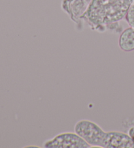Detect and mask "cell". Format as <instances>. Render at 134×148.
Here are the masks:
<instances>
[{
    "label": "cell",
    "instance_id": "6da1fadb",
    "mask_svg": "<svg viewBox=\"0 0 134 148\" xmlns=\"http://www.w3.org/2000/svg\"><path fill=\"white\" fill-rule=\"evenodd\" d=\"M134 0H91L83 18L94 29H104L125 18Z\"/></svg>",
    "mask_w": 134,
    "mask_h": 148
},
{
    "label": "cell",
    "instance_id": "8992f818",
    "mask_svg": "<svg viewBox=\"0 0 134 148\" xmlns=\"http://www.w3.org/2000/svg\"><path fill=\"white\" fill-rule=\"evenodd\" d=\"M118 46L124 52H129L134 50V28L130 27L125 29L118 39Z\"/></svg>",
    "mask_w": 134,
    "mask_h": 148
},
{
    "label": "cell",
    "instance_id": "5b68a950",
    "mask_svg": "<svg viewBox=\"0 0 134 148\" xmlns=\"http://www.w3.org/2000/svg\"><path fill=\"white\" fill-rule=\"evenodd\" d=\"M62 7L64 11H66L71 16L73 20H75V18H80L82 12L86 11L87 8L85 7L84 0H64Z\"/></svg>",
    "mask_w": 134,
    "mask_h": 148
},
{
    "label": "cell",
    "instance_id": "52a82bcc",
    "mask_svg": "<svg viewBox=\"0 0 134 148\" xmlns=\"http://www.w3.org/2000/svg\"><path fill=\"white\" fill-rule=\"evenodd\" d=\"M125 19L129 25L134 28V1L126 15Z\"/></svg>",
    "mask_w": 134,
    "mask_h": 148
},
{
    "label": "cell",
    "instance_id": "3957f363",
    "mask_svg": "<svg viewBox=\"0 0 134 148\" xmlns=\"http://www.w3.org/2000/svg\"><path fill=\"white\" fill-rule=\"evenodd\" d=\"M45 148H90L92 147L75 132H64L56 135L43 143Z\"/></svg>",
    "mask_w": 134,
    "mask_h": 148
},
{
    "label": "cell",
    "instance_id": "ba28073f",
    "mask_svg": "<svg viewBox=\"0 0 134 148\" xmlns=\"http://www.w3.org/2000/svg\"><path fill=\"white\" fill-rule=\"evenodd\" d=\"M128 134L134 142V127H131V128H130V129L128 130Z\"/></svg>",
    "mask_w": 134,
    "mask_h": 148
},
{
    "label": "cell",
    "instance_id": "7a4b0ae2",
    "mask_svg": "<svg viewBox=\"0 0 134 148\" xmlns=\"http://www.w3.org/2000/svg\"><path fill=\"white\" fill-rule=\"evenodd\" d=\"M74 131L92 147L106 148L109 132H105L95 122L81 119L75 125Z\"/></svg>",
    "mask_w": 134,
    "mask_h": 148
},
{
    "label": "cell",
    "instance_id": "277c9868",
    "mask_svg": "<svg viewBox=\"0 0 134 148\" xmlns=\"http://www.w3.org/2000/svg\"><path fill=\"white\" fill-rule=\"evenodd\" d=\"M107 148H134V142L125 132L109 131Z\"/></svg>",
    "mask_w": 134,
    "mask_h": 148
}]
</instances>
